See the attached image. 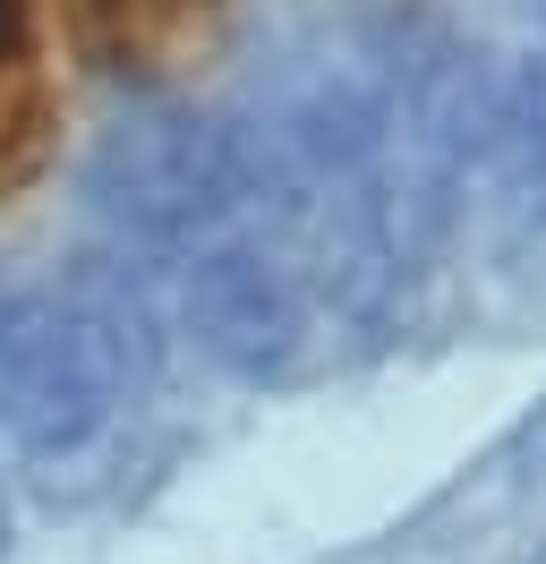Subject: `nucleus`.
Masks as SVG:
<instances>
[{
  "label": "nucleus",
  "mask_w": 546,
  "mask_h": 564,
  "mask_svg": "<svg viewBox=\"0 0 546 564\" xmlns=\"http://www.w3.org/2000/svg\"><path fill=\"white\" fill-rule=\"evenodd\" d=\"M68 35L86 61L102 69H163V61H188L214 26L222 0H61Z\"/></svg>",
  "instance_id": "1"
},
{
  "label": "nucleus",
  "mask_w": 546,
  "mask_h": 564,
  "mask_svg": "<svg viewBox=\"0 0 546 564\" xmlns=\"http://www.w3.org/2000/svg\"><path fill=\"white\" fill-rule=\"evenodd\" d=\"M43 145H52V86H43L34 0H0V206L43 172Z\"/></svg>",
  "instance_id": "2"
},
{
  "label": "nucleus",
  "mask_w": 546,
  "mask_h": 564,
  "mask_svg": "<svg viewBox=\"0 0 546 564\" xmlns=\"http://www.w3.org/2000/svg\"><path fill=\"white\" fill-rule=\"evenodd\" d=\"M504 470H521V479H546V402L521 420V436L504 445Z\"/></svg>",
  "instance_id": "3"
}]
</instances>
